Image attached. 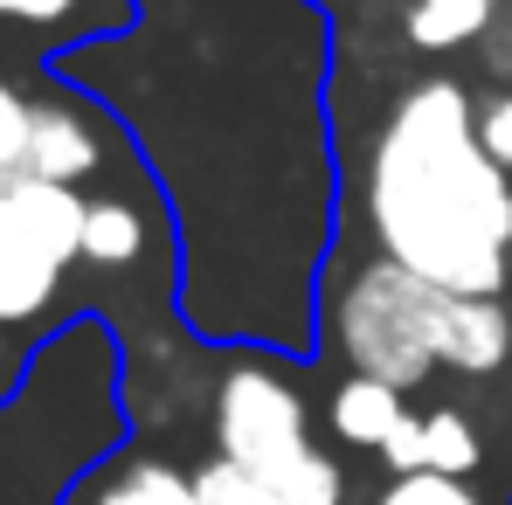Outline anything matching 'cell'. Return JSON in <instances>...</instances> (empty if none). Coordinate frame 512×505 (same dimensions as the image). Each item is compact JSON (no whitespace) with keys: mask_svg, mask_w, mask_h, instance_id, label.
I'll list each match as a JSON object with an SVG mask.
<instances>
[{"mask_svg":"<svg viewBox=\"0 0 512 505\" xmlns=\"http://www.w3.org/2000/svg\"><path fill=\"white\" fill-rule=\"evenodd\" d=\"M153 250V215L132 194H90L84 201V270H139Z\"/></svg>","mask_w":512,"mask_h":505,"instance_id":"obj_11","label":"cell"},{"mask_svg":"<svg viewBox=\"0 0 512 505\" xmlns=\"http://www.w3.org/2000/svg\"><path fill=\"white\" fill-rule=\"evenodd\" d=\"M499 0H409V42L423 56H450L492 28Z\"/></svg>","mask_w":512,"mask_h":505,"instance_id":"obj_13","label":"cell"},{"mask_svg":"<svg viewBox=\"0 0 512 505\" xmlns=\"http://www.w3.org/2000/svg\"><path fill=\"white\" fill-rule=\"evenodd\" d=\"M28 353H35V346H21V333H7V326H0V395H14V381H21V367H28Z\"/></svg>","mask_w":512,"mask_h":505,"instance_id":"obj_20","label":"cell"},{"mask_svg":"<svg viewBox=\"0 0 512 505\" xmlns=\"http://www.w3.org/2000/svg\"><path fill=\"white\" fill-rule=\"evenodd\" d=\"M70 505H201L194 471H180L160 450H118Z\"/></svg>","mask_w":512,"mask_h":505,"instance_id":"obj_9","label":"cell"},{"mask_svg":"<svg viewBox=\"0 0 512 505\" xmlns=\"http://www.w3.org/2000/svg\"><path fill=\"white\" fill-rule=\"evenodd\" d=\"M28 125H35V97L14 77H0V173L28 167Z\"/></svg>","mask_w":512,"mask_h":505,"instance_id":"obj_17","label":"cell"},{"mask_svg":"<svg viewBox=\"0 0 512 505\" xmlns=\"http://www.w3.org/2000/svg\"><path fill=\"white\" fill-rule=\"evenodd\" d=\"M381 471H388V478H416V471H423V416H416V409H409L402 429L381 443Z\"/></svg>","mask_w":512,"mask_h":505,"instance_id":"obj_18","label":"cell"},{"mask_svg":"<svg viewBox=\"0 0 512 505\" xmlns=\"http://www.w3.org/2000/svg\"><path fill=\"white\" fill-rule=\"evenodd\" d=\"M360 215L374 256L436 291L499 298L512 256V187L478 139V104L457 77L409 84L360 167Z\"/></svg>","mask_w":512,"mask_h":505,"instance_id":"obj_2","label":"cell"},{"mask_svg":"<svg viewBox=\"0 0 512 505\" xmlns=\"http://www.w3.org/2000/svg\"><path fill=\"white\" fill-rule=\"evenodd\" d=\"M436 319H443V291L409 277L388 256L353 263L340 291H326V346L346 360V374H374L402 395H416L429 374H443Z\"/></svg>","mask_w":512,"mask_h":505,"instance_id":"obj_5","label":"cell"},{"mask_svg":"<svg viewBox=\"0 0 512 505\" xmlns=\"http://www.w3.org/2000/svg\"><path fill=\"white\" fill-rule=\"evenodd\" d=\"M402 416H409V395L374 381V374H346L340 388L326 395V429L340 436L346 450H374L381 457V443L402 429Z\"/></svg>","mask_w":512,"mask_h":505,"instance_id":"obj_10","label":"cell"},{"mask_svg":"<svg viewBox=\"0 0 512 505\" xmlns=\"http://www.w3.org/2000/svg\"><path fill=\"white\" fill-rule=\"evenodd\" d=\"M194 492H201V505H291L284 492L256 485L250 471H236V464H222V457L194 464Z\"/></svg>","mask_w":512,"mask_h":505,"instance_id":"obj_16","label":"cell"},{"mask_svg":"<svg viewBox=\"0 0 512 505\" xmlns=\"http://www.w3.org/2000/svg\"><path fill=\"white\" fill-rule=\"evenodd\" d=\"M146 167L173 312L222 353H326L340 243L333 14L319 0H132L125 28L42 56Z\"/></svg>","mask_w":512,"mask_h":505,"instance_id":"obj_1","label":"cell"},{"mask_svg":"<svg viewBox=\"0 0 512 505\" xmlns=\"http://www.w3.org/2000/svg\"><path fill=\"white\" fill-rule=\"evenodd\" d=\"M512 353V312L499 298H457V291H443V319H436V360L450 367V374H471V381H485V374H499Z\"/></svg>","mask_w":512,"mask_h":505,"instance_id":"obj_8","label":"cell"},{"mask_svg":"<svg viewBox=\"0 0 512 505\" xmlns=\"http://www.w3.org/2000/svg\"><path fill=\"white\" fill-rule=\"evenodd\" d=\"M485 464V436L464 409H429L423 416V471H443V478H478Z\"/></svg>","mask_w":512,"mask_h":505,"instance_id":"obj_14","label":"cell"},{"mask_svg":"<svg viewBox=\"0 0 512 505\" xmlns=\"http://www.w3.org/2000/svg\"><path fill=\"white\" fill-rule=\"evenodd\" d=\"M125 132L77 90L49 84V97H35V125H28V167L35 180H56V187H84L111 167V146Z\"/></svg>","mask_w":512,"mask_h":505,"instance_id":"obj_7","label":"cell"},{"mask_svg":"<svg viewBox=\"0 0 512 505\" xmlns=\"http://www.w3.org/2000/svg\"><path fill=\"white\" fill-rule=\"evenodd\" d=\"M125 14H132V0H0V21L28 28V35H49V49L111 35V28H125Z\"/></svg>","mask_w":512,"mask_h":505,"instance_id":"obj_12","label":"cell"},{"mask_svg":"<svg viewBox=\"0 0 512 505\" xmlns=\"http://www.w3.org/2000/svg\"><path fill=\"white\" fill-rule=\"evenodd\" d=\"M118 450H132L125 339L104 312H70L0 395V505H70Z\"/></svg>","mask_w":512,"mask_h":505,"instance_id":"obj_3","label":"cell"},{"mask_svg":"<svg viewBox=\"0 0 512 505\" xmlns=\"http://www.w3.org/2000/svg\"><path fill=\"white\" fill-rule=\"evenodd\" d=\"M215 457L250 471L256 485L284 492L291 505H346L340 457L319 443L312 402L284 353H229L208 395Z\"/></svg>","mask_w":512,"mask_h":505,"instance_id":"obj_4","label":"cell"},{"mask_svg":"<svg viewBox=\"0 0 512 505\" xmlns=\"http://www.w3.org/2000/svg\"><path fill=\"white\" fill-rule=\"evenodd\" d=\"M367 505H492L471 478H443V471H416V478H388Z\"/></svg>","mask_w":512,"mask_h":505,"instance_id":"obj_15","label":"cell"},{"mask_svg":"<svg viewBox=\"0 0 512 505\" xmlns=\"http://www.w3.org/2000/svg\"><path fill=\"white\" fill-rule=\"evenodd\" d=\"M84 187H56L35 173H0V326L49 333L63 326V284L84 263Z\"/></svg>","mask_w":512,"mask_h":505,"instance_id":"obj_6","label":"cell"},{"mask_svg":"<svg viewBox=\"0 0 512 505\" xmlns=\"http://www.w3.org/2000/svg\"><path fill=\"white\" fill-rule=\"evenodd\" d=\"M478 139H485V153L512 173V90H499V97L478 104Z\"/></svg>","mask_w":512,"mask_h":505,"instance_id":"obj_19","label":"cell"}]
</instances>
